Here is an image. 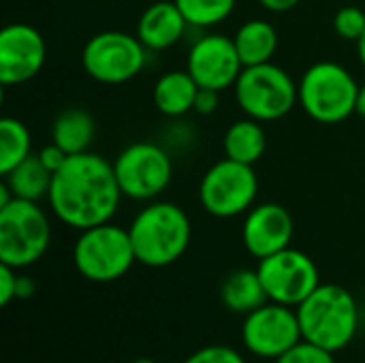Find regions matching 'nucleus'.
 <instances>
[{"label":"nucleus","mask_w":365,"mask_h":363,"mask_svg":"<svg viewBox=\"0 0 365 363\" xmlns=\"http://www.w3.org/2000/svg\"><path fill=\"white\" fill-rule=\"evenodd\" d=\"M359 86L338 62L312 64L299 81L302 109L321 124H338L355 113Z\"/></svg>","instance_id":"nucleus-4"},{"label":"nucleus","mask_w":365,"mask_h":363,"mask_svg":"<svg viewBox=\"0 0 365 363\" xmlns=\"http://www.w3.org/2000/svg\"><path fill=\"white\" fill-rule=\"evenodd\" d=\"M184 363H246V359L231 347L225 344H210L192 355H188Z\"/></svg>","instance_id":"nucleus-27"},{"label":"nucleus","mask_w":365,"mask_h":363,"mask_svg":"<svg viewBox=\"0 0 365 363\" xmlns=\"http://www.w3.org/2000/svg\"><path fill=\"white\" fill-rule=\"evenodd\" d=\"M274 363H336V357L331 351L314 342L302 340L293 349H289L284 355H280Z\"/></svg>","instance_id":"nucleus-26"},{"label":"nucleus","mask_w":365,"mask_h":363,"mask_svg":"<svg viewBox=\"0 0 365 363\" xmlns=\"http://www.w3.org/2000/svg\"><path fill=\"white\" fill-rule=\"evenodd\" d=\"M218 90H210V88H199L197 98H195V111L201 116H210L216 111L218 107Z\"/></svg>","instance_id":"nucleus-30"},{"label":"nucleus","mask_w":365,"mask_h":363,"mask_svg":"<svg viewBox=\"0 0 365 363\" xmlns=\"http://www.w3.org/2000/svg\"><path fill=\"white\" fill-rule=\"evenodd\" d=\"M257 193L259 180L252 165L231 158H222L212 165L199 184V201L203 210L216 218H235L250 212Z\"/></svg>","instance_id":"nucleus-10"},{"label":"nucleus","mask_w":365,"mask_h":363,"mask_svg":"<svg viewBox=\"0 0 365 363\" xmlns=\"http://www.w3.org/2000/svg\"><path fill=\"white\" fill-rule=\"evenodd\" d=\"M113 171L124 197L152 201L167 190L173 178V163L165 148L152 141H137L124 148L113 160Z\"/></svg>","instance_id":"nucleus-8"},{"label":"nucleus","mask_w":365,"mask_h":363,"mask_svg":"<svg viewBox=\"0 0 365 363\" xmlns=\"http://www.w3.org/2000/svg\"><path fill=\"white\" fill-rule=\"evenodd\" d=\"M68 156L71 154H66L60 145H56L53 141L49 143V145H45L41 152H38V158H41V163L51 171V173H56L66 160H68Z\"/></svg>","instance_id":"nucleus-29"},{"label":"nucleus","mask_w":365,"mask_h":363,"mask_svg":"<svg viewBox=\"0 0 365 363\" xmlns=\"http://www.w3.org/2000/svg\"><path fill=\"white\" fill-rule=\"evenodd\" d=\"M222 145H225L227 158L244 163V165H255L265 154L267 139H265V131L259 124V120L246 118V120L233 122L227 128Z\"/></svg>","instance_id":"nucleus-21"},{"label":"nucleus","mask_w":365,"mask_h":363,"mask_svg":"<svg viewBox=\"0 0 365 363\" xmlns=\"http://www.w3.org/2000/svg\"><path fill=\"white\" fill-rule=\"evenodd\" d=\"M17 270L0 263V306H9L17 295Z\"/></svg>","instance_id":"nucleus-28"},{"label":"nucleus","mask_w":365,"mask_h":363,"mask_svg":"<svg viewBox=\"0 0 365 363\" xmlns=\"http://www.w3.org/2000/svg\"><path fill=\"white\" fill-rule=\"evenodd\" d=\"M137 261L128 229L105 223L79 231L73 248L77 272L92 282H113Z\"/></svg>","instance_id":"nucleus-7"},{"label":"nucleus","mask_w":365,"mask_h":363,"mask_svg":"<svg viewBox=\"0 0 365 363\" xmlns=\"http://www.w3.org/2000/svg\"><path fill=\"white\" fill-rule=\"evenodd\" d=\"M45 64V41L30 24H9L0 32V83L19 86Z\"/></svg>","instance_id":"nucleus-14"},{"label":"nucleus","mask_w":365,"mask_h":363,"mask_svg":"<svg viewBox=\"0 0 365 363\" xmlns=\"http://www.w3.org/2000/svg\"><path fill=\"white\" fill-rule=\"evenodd\" d=\"M199 92V83L192 79L188 71H169L158 77L154 86V105L163 116L180 118L195 109V98Z\"/></svg>","instance_id":"nucleus-17"},{"label":"nucleus","mask_w":365,"mask_h":363,"mask_svg":"<svg viewBox=\"0 0 365 363\" xmlns=\"http://www.w3.org/2000/svg\"><path fill=\"white\" fill-rule=\"evenodd\" d=\"M302 336L331 353L346 349L359 329V306L340 285H319L297 308Z\"/></svg>","instance_id":"nucleus-3"},{"label":"nucleus","mask_w":365,"mask_h":363,"mask_svg":"<svg viewBox=\"0 0 365 363\" xmlns=\"http://www.w3.org/2000/svg\"><path fill=\"white\" fill-rule=\"evenodd\" d=\"M269 302L297 308L319 285L317 263L302 250L284 248L259 261L257 267Z\"/></svg>","instance_id":"nucleus-11"},{"label":"nucleus","mask_w":365,"mask_h":363,"mask_svg":"<svg viewBox=\"0 0 365 363\" xmlns=\"http://www.w3.org/2000/svg\"><path fill=\"white\" fill-rule=\"evenodd\" d=\"M122 197L113 163L94 152H81L68 156L53 173L47 201L60 223L83 231L111 223Z\"/></svg>","instance_id":"nucleus-1"},{"label":"nucleus","mask_w":365,"mask_h":363,"mask_svg":"<svg viewBox=\"0 0 365 363\" xmlns=\"http://www.w3.org/2000/svg\"><path fill=\"white\" fill-rule=\"evenodd\" d=\"M83 71L98 83H126L145 66V45L120 30L94 34L81 51Z\"/></svg>","instance_id":"nucleus-9"},{"label":"nucleus","mask_w":365,"mask_h":363,"mask_svg":"<svg viewBox=\"0 0 365 363\" xmlns=\"http://www.w3.org/2000/svg\"><path fill=\"white\" fill-rule=\"evenodd\" d=\"M32 293H34V280L28 278V276H19L17 278V295H15V300H28V297H32Z\"/></svg>","instance_id":"nucleus-32"},{"label":"nucleus","mask_w":365,"mask_h":363,"mask_svg":"<svg viewBox=\"0 0 365 363\" xmlns=\"http://www.w3.org/2000/svg\"><path fill=\"white\" fill-rule=\"evenodd\" d=\"M334 30L346 41H359L365 32V11L359 6H342L334 15Z\"/></svg>","instance_id":"nucleus-25"},{"label":"nucleus","mask_w":365,"mask_h":363,"mask_svg":"<svg viewBox=\"0 0 365 363\" xmlns=\"http://www.w3.org/2000/svg\"><path fill=\"white\" fill-rule=\"evenodd\" d=\"M130 363H158V362H154V359H148V357H141V359H135V362H130Z\"/></svg>","instance_id":"nucleus-35"},{"label":"nucleus","mask_w":365,"mask_h":363,"mask_svg":"<svg viewBox=\"0 0 365 363\" xmlns=\"http://www.w3.org/2000/svg\"><path fill=\"white\" fill-rule=\"evenodd\" d=\"M173 2L186 17L188 26H197V28H210L225 21L235 9V0H173Z\"/></svg>","instance_id":"nucleus-24"},{"label":"nucleus","mask_w":365,"mask_h":363,"mask_svg":"<svg viewBox=\"0 0 365 363\" xmlns=\"http://www.w3.org/2000/svg\"><path fill=\"white\" fill-rule=\"evenodd\" d=\"M96 135L94 118L79 107H68L51 124V141L60 145L66 154H81L88 152Z\"/></svg>","instance_id":"nucleus-20"},{"label":"nucleus","mask_w":365,"mask_h":363,"mask_svg":"<svg viewBox=\"0 0 365 363\" xmlns=\"http://www.w3.org/2000/svg\"><path fill=\"white\" fill-rule=\"evenodd\" d=\"M233 43L244 66L265 64L272 62L278 49V32L265 19H248L237 28Z\"/></svg>","instance_id":"nucleus-19"},{"label":"nucleus","mask_w":365,"mask_h":363,"mask_svg":"<svg viewBox=\"0 0 365 363\" xmlns=\"http://www.w3.org/2000/svg\"><path fill=\"white\" fill-rule=\"evenodd\" d=\"M357 51H359V60H361V64L365 66V32H364V36L357 41Z\"/></svg>","instance_id":"nucleus-34"},{"label":"nucleus","mask_w":365,"mask_h":363,"mask_svg":"<svg viewBox=\"0 0 365 363\" xmlns=\"http://www.w3.org/2000/svg\"><path fill=\"white\" fill-rule=\"evenodd\" d=\"M186 71L199 88L222 92L235 86L244 64L237 56L233 39L225 34H205L190 47Z\"/></svg>","instance_id":"nucleus-13"},{"label":"nucleus","mask_w":365,"mask_h":363,"mask_svg":"<svg viewBox=\"0 0 365 363\" xmlns=\"http://www.w3.org/2000/svg\"><path fill=\"white\" fill-rule=\"evenodd\" d=\"M2 178L17 199L38 201L49 195L53 173L41 163L38 154H30L26 160H21L15 169H11Z\"/></svg>","instance_id":"nucleus-22"},{"label":"nucleus","mask_w":365,"mask_h":363,"mask_svg":"<svg viewBox=\"0 0 365 363\" xmlns=\"http://www.w3.org/2000/svg\"><path fill=\"white\" fill-rule=\"evenodd\" d=\"M128 233L137 263L167 267L188 250L192 225L180 205L154 201L133 218Z\"/></svg>","instance_id":"nucleus-2"},{"label":"nucleus","mask_w":365,"mask_h":363,"mask_svg":"<svg viewBox=\"0 0 365 363\" xmlns=\"http://www.w3.org/2000/svg\"><path fill=\"white\" fill-rule=\"evenodd\" d=\"M293 233V216L280 203H261L250 208L242 227L244 246L259 261L289 248Z\"/></svg>","instance_id":"nucleus-15"},{"label":"nucleus","mask_w":365,"mask_h":363,"mask_svg":"<svg viewBox=\"0 0 365 363\" xmlns=\"http://www.w3.org/2000/svg\"><path fill=\"white\" fill-rule=\"evenodd\" d=\"M220 302L235 315H250L269 302L257 270H235L220 285Z\"/></svg>","instance_id":"nucleus-18"},{"label":"nucleus","mask_w":365,"mask_h":363,"mask_svg":"<svg viewBox=\"0 0 365 363\" xmlns=\"http://www.w3.org/2000/svg\"><path fill=\"white\" fill-rule=\"evenodd\" d=\"M188 21L171 0H158L150 4L137 24V36L145 45V49L163 51L175 45L186 30Z\"/></svg>","instance_id":"nucleus-16"},{"label":"nucleus","mask_w":365,"mask_h":363,"mask_svg":"<svg viewBox=\"0 0 365 363\" xmlns=\"http://www.w3.org/2000/svg\"><path fill=\"white\" fill-rule=\"evenodd\" d=\"M355 113H359L365 120V83L359 88V94H357V107H355Z\"/></svg>","instance_id":"nucleus-33"},{"label":"nucleus","mask_w":365,"mask_h":363,"mask_svg":"<svg viewBox=\"0 0 365 363\" xmlns=\"http://www.w3.org/2000/svg\"><path fill=\"white\" fill-rule=\"evenodd\" d=\"M51 244V225L36 201L13 199L0 208V263L15 270L36 263Z\"/></svg>","instance_id":"nucleus-6"},{"label":"nucleus","mask_w":365,"mask_h":363,"mask_svg":"<svg viewBox=\"0 0 365 363\" xmlns=\"http://www.w3.org/2000/svg\"><path fill=\"white\" fill-rule=\"evenodd\" d=\"M242 340L246 351L261 359L276 362L289 349L304 340L297 310L284 304L267 302L246 315L242 325Z\"/></svg>","instance_id":"nucleus-12"},{"label":"nucleus","mask_w":365,"mask_h":363,"mask_svg":"<svg viewBox=\"0 0 365 363\" xmlns=\"http://www.w3.org/2000/svg\"><path fill=\"white\" fill-rule=\"evenodd\" d=\"M233 88L240 109L259 122L280 120L299 103V83L272 62L244 66Z\"/></svg>","instance_id":"nucleus-5"},{"label":"nucleus","mask_w":365,"mask_h":363,"mask_svg":"<svg viewBox=\"0 0 365 363\" xmlns=\"http://www.w3.org/2000/svg\"><path fill=\"white\" fill-rule=\"evenodd\" d=\"M267 11H274V13H284V11H291L293 6H297L302 0H259Z\"/></svg>","instance_id":"nucleus-31"},{"label":"nucleus","mask_w":365,"mask_h":363,"mask_svg":"<svg viewBox=\"0 0 365 363\" xmlns=\"http://www.w3.org/2000/svg\"><path fill=\"white\" fill-rule=\"evenodd\" d=\"M32 139L28 126L17 118L0 120V175H6L32 152Z\"/></svg>","instance_id":"nucleus-23"}]
</instances>
